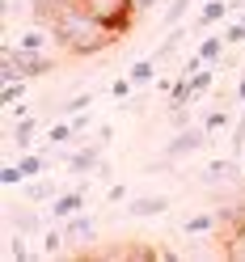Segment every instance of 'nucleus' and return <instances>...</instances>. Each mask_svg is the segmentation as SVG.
Instances as JSON below:
<instances>
[{
    "mask_svg": "<svg viewBox=\"0 0 245 262\" xmlns=\"http://www.w3.org/2000/svg\"><path fill=\"white\" fill-rule=\"evenodd\" d=\"M47 30H51V42L63 47L68 55H97V51H106V47L119 42V34H114L106 21H97L93 13L80 5V0L63 5Z\"/></svg>",
    "mask_w": 245,
    "mask_h": 262,
    "instance_id": "obj_1",
    "label": "nucleus"
},
{
    "mask_svg": "<svg viewBox=\"0 0 245 262\" xmlns=\"http://www.w3.org/2000/svg\"><path fill=\"white\" fill-rule=\"evenodd\" d=\"M80 5H85L97 21H106L119 38L127 34V26L136 21V0H80Z\"/></svg>",
    "mask_w": 245,
    "mask_h": 262,
    "instance_id": "obj_2",
    "label": "nucleus"
},
{
    "mask_svg": "<svg viewBox=\"0 0 245 262\" xmlns=\"http://www.w3.org/2000/svg\"><path fill=\"white\" fill-rule=\"evenodd\" d=\"M203 144H207V131L186 123V127H177V136L165 144V161H182V157H190V152H199Z\"/></svg>",
    "mask_w": 245,
    "mask_h": 262,
    "instance_id": "obj_3",
    "label": "nucleus"
},
{
    "mask_svg": "<svg viewBox=\"0 0 245 262\" xmlns=\"http://www.w3.org/2000/svg\"><path fill=\"white\" fill-rule=\"evenodd\" d=\"M85 186H76V190H68V194H55L51 199V216L55 220H68V216H76V211H85Z\"/></svg>",
    "mask_w": 245,
    "mask_h": 262,
    "instance_id": "obj_4",
    "label": "nucleus"
},
{
    "mask_svg": "<svg viewBox=\"0 0 245 262\" xmlns=\"http://www.w3.org/2000/svg\"><path fill=\"white\" fill-rule=\"evenodd\" d=\"M102 169V144H89V148H80L76 157H68V173L85 178V173H97Z\"/></svg>",
    "mask_w": 245,
    "mask_h": 262,
    "instance_id": "obj_5",
    "label": "nucleus"
},
{
    "mask_svg": "<svg viewBox=\"0 0 245 262\" xmlns=\"http://www.w3.org/2000/svg\"><path fill=\"white\" fill-rule=\"evenodd\" d=\"M165 211H169L165 194H140V199H131V216L136 220H152V216H165Z\"/></svg>",
    "mask_w": 245,
    "mask_h": 262,
    "instance_id": "obj_6",
    "label": "nucleus"
},
{
    "mask_svg": "<svg viewBox=\"0 0 245 262\" xmlns=\"http://www.w3.org/2000/svg\"><path fill=\"white\" fill-rule=\"evenodd\" d=\"M228 13H233L228 0H203V9L194 13V26H199V30H211V26H220Z\"/></svg>",
    "mask_w": 245,
    "mask_h": 262,
    "instance_id": "obj_7",
    "label": "nucleus"
},
{
    "mask_svg": "<svg viewBox=\"0 0 245 262\" xmlns=\"http://www.w3.org/2000/svg\"><path fill=\"white\" fill-rule=\"evenodd\" d=\"M55 194H59V190H55L51 178H42V173H38V178H26V199H30V203H51Z\"/></svg>",
    "mask_w": 245,
    "mask_h": 262,
    "instance_id": "obj_8",
    "label": "nucleus"
},
{
    "mask_svg": "<svg viewBox=\"0 0 245 262\" xmlns=\"http://www.w3.org/2000/svg\"><path fill=\"white\" fill-rule=\"evenodd\" d=\"M59 224H63V237H68V241H89L93 237V220L85 216V211H76V216L59 220Z\"/></svg>",
    "mask_w": 245,
    "mask_h": 262,
    "instance_id": "obj_9",
    "label": "nucleus"
},
{
    "mask_svg": "<svg viewBox=\"0 0 245 262\" xmlns=\"http://www.w3.org/2000/svg\"><path fill=\"white\" fill-rule=\"evenodd\" d=\"M38 119L34 114H21L17 119V127H13V144H17V148H30V144H34V136H38Z\"/></svg>",
    "mask_w": 245,
    "mask_h": 262,
    "instance_id": "obj_10",
    "label": "nucleus"
},
{
    "mask_svg": "<svg viewBox=\"0 0 245 262\" xmlns=\"http://www.w3.org/2000/svg\"><path fill=\"white\" fill-rule=\"evenodd\" d=\"M224 34H207L203 42H199V51H194V55H199L203 63H211V68H216V63H220V55H224Z\"/></svg>",
    "mask_w": 245,
    "mask_h": 262,
    "instance_id": "obj_11",
    "label": "nucleus"
},
{
    "mask_svg": "<svg viewBox=\"0 0 245 262\" xmlns=\"http://www.w3.org/2000/svg\"><path fill=\"white\" fill-rule=\"evenodd\" d=\"M228 178H237V157L211 161V165L203 169V182H228Z\"/></svg>",
    "mask_w": 245,
    "mask_h": 262,
    "instance_id": "obj_12",
    "label": "nucleus"
},
{
    "mask_svg": "<svg viewBox=\"0 0 245 262\" xmlns=\"http://www.w3.org/2000/svg\"><path fill=\"white\" fill-rule=\"evenodd\" d=\"M216 224H220V220L211 216V211H199V216H186V220H182V233H186V237H203V233H211Z\"/></svg>",
    "mask_w": 245,
    "mask_h": 262,
    "instance_id": "obj_13",
    "label": "nucleus"
},
{
    "mask_svg": "<svg viewBox=\"0 0 245 262\" xmlns=\"http://www.w3.org/2000/svg\"><path fill=\"white\" fill-rule=\"evenodd\" d=\"M47 38H51V30H47V26H30L17 47H26V51H47Z\"/></svg>",
    "mask_w": 245,
    "mask_h": 262,
    "instance_id": "obj_14",
    "label": "nucleus"
},
{
    "mask_svg": "<svg viewBox=\"0 0 245 262\" xmlns=\"http://www.w3.org/2000/svg\"><path fill=\"white\" fill-rule=\"evenodd\" d=\"M182 38H186V30H182V26H173V30H169V38H165V42H161L157 51H152V59H157V63H161V59H169V55L177 51V47H182Z\"/></svg>",
    "mask_w": 245,
    "mask_h": 262,
    "instance_id": "obj_15",
    "label": "nucleus"
},
{
    "mask_svg": "<svg viewBox=\"0 0 245 262\" xmlns=\"http://www.w3.org/2000/svg\"><path fill=\"white\" fill-rule=\"evenodd\" d=\"M131 80H136V85H152V80H157V59L148 55V59H136L131 63Z\"/></svg>",
    "mask_w": 245,
    "mask_h": 262,
    "instance_id": "obj_16",
    "label": "nucleus"
},
{
    "mask_svg": "<svg viewBox=\"0 0 245 262\" xmlns=\"http://www.w3.org/2000/svg\"><path fill=\"white\" fill-rule=\"evenodd\" d=\"M26 93H30V80H5V89H0V102H5V106H17Z\"/></svg>",
    "mask_w": 245,
    "mask_h": 262,
    "instance_id": "obj_17",
    "label": "nucleus"
},
{
    "mask_svg": "<svg viewBox=\"0 0 245 262\" xmlns=\"http://www.w3.org/2000/svg\"><path fill=\"white\" fill-rule=\"evenodd\" d=\"M63 241H68V237H63V224L59 228H47V233H42V258H55L63 250Z\"/></svg>",
    "mask_w": 245,
    "mask_h": 262,
    "instance_id": "obj_18",
    "label": "nucleus"
},
{
    "mask_svg": "<svg viewBox=\"0 0 245 262\" xmlns=\"http://www.w3.org/2000/svg\"><path fill=\"white\" fill-rule=\"evenodd\" d=\"M224 127H233V114H228V110H211L207 119H203V131H207V136H220Z\"/></svg>",
    "mask_w": 245,
    "mask_h": 262,
    "instance_id": "obj_19",
    "label": "nucleus"
},
{
    "mask_svg": "<svg viewBox=\"0 0 245 262\" xmlns=\"http://www.w3.org/2000/svg\"><path fill=\"white\" fill-rule=\"evenodd\" d=\"M9 258H13V262H42L38 254H30V250H26L21 233H13V237H9Z\"/></svg>",
    "mask_w": 245,
    "mask_h": 262,
    "instance_id": "obj_20",
    "label": "nucleus"
},
{
    "mask_svg": "<svg viewBox=\"0 0 245 262\" xmlns=\"http://www.w3.org/2000/svg\"><path fill=\"white\" fill-rule=\"evenodd\" d=\"M72 136H76L72 119H63V123H55V127H47V144H68Z\"/></svg>",
    "mask_w": 245,
    "mask_h": 262,
    "instance_id": "obj_21",
    "label": "nucleus"
},
{
    "mask_svg": "<svg viewBox=\"0 0 245 262\" xmlns=\"http://www.w3.org/2000/svg\"><path fill=\"white\" fill-rule=\"evenodd\" d=\"M194 5V0H169V9H165V26L173 30V26H182V17H186V9Z\"/></svg>",
    "mask_w": 245,
    "mask_h": 262,
    "instance_id": "obj_22",
    "label": "nucleus"
},
{
    "mask_svg": "<svg viewBox=\"0 0 245 262\" xmlns=\"http://www.w3.org/2000/svg\"><path fill=\"white\" fill-rule=\"evenodd\" d=\"M17 165H21V173H26V178H38V173L47 169V157H38V152H26V157L17 161Z\"/></svg>",
    "mask_w": 245,
    "mask_h": 262,
    "instance_id": "obj_23",
    "label": "nucleus"
},
{
    "mask_svg": "<svg viewBox=\"0 0 245 262\" xmlns=\"http://www.w3.org/2000/svg\"><path fill=\"white\" fill-rule=\"evenodd\" d=\"M131 89H136V80H131V76H119V80L110 85V97H119V102H127V97H131Z\"/></svg>",
    "mask_w": 245,
    "mask_h": 262,
    "instance_id": "obj_24",
    "label": "nucleus"
},
{
    "mask_svg": "<svg viewBox=\"0 0 245 262\" xmlns=\"http://www.w3.org/2000/svg\"><path fill=\"white\" fill-rule=\"evenodd\" d=\"M89 102H93V93H76L68 106H63V119H72V114H80V110H89Z\"/></svg>",
    "mask_w": 245,
    "mask_h": 262,
    "instance_id": "obj_25",
    "label": "nucleus"
},
{
    "mask_svg": "<svg viewBox=\"0 0 245 262\" xmlns=\"http://www.w3.org/2000/svg\"><path fill=\"white\" fill-rule=\"evenodd\" d=\"M38 228H42V220L34 216V211H21V216H17V233L26 237V233H38Z\"/></svg>",
    "mask_w": 245,
    "mask_h": 262,
    "instance_id": "obj_26",
    "label": "nucleus"
},
{
    "mask_svg": "<svg viewBox=\"0 0 245 262\" xmlns=\"http://www.w3.org/2000/svg\"><path fill=\"white\" fill-rule=\"evenodd\" d=\"M241 152H245V110H241V119L233 127V157H241Z\"/></svg>",
    "mask_w": 245,
    "mask_h": 262,
    "instance_id": "obj_27",
    "label": "nucleus"
},
{
    "mask_svg": "<svg viewBox=\"0 0 245 262\" xmlns=\"http://www.w3.org/2000/svg\"><path fill=\"white\" fill-rule=\"evenodd\" d=\"M0 182H5V186H17V182H26L21 165H5V169H0Z\"/></svg>",
    "mask_w": 245,
    "mask_h": 262,
    "instance_id": "obj_28",
    "label": "nucleus"
},
{
    "mask_svg": "<svg viewBox=\"0 0 245 262\" xmlns=\"http://www.w3.org/2000/svg\"><path fill=\"white\" fill-rule=\"evenodd\" d=\"M106 199H110V203H123V199H127V186H123V182H114V186L106 190Z\"/></svg>",
    "mask_w": 245,
    "mask_h": 262,
    "instance_id": "obj_29",
    "label": "nucleus"
},
{
    "mask_svg": "<svg viewBox=\"0 0 245 262\" xmlns=\"http://www.w3.org/2000/svg\"><path fill=\"white\" fill-rule=\"evenodd\" d=\"M72 127H76V131H85V127H89V114H85V110L72 114Z\"/></svg>",
    "mask_w": 245,
    "mask_h": 262,
    "instance_id": "obj_30",
    "label": "nucleus"
},
{
    "mask_svg": "<svg viewBox=\"0 0 245 262\" xmlns=\"http://www.w3.org/2000/svg\"><path fill=\"white\" fill-rule=\"evenodd\" d=\"M110 140H114V127H102V131H97V144H102V148H106Z\"/></svg>",
    "mask_w": 245,
    "mask_h": 262,
    "instance_id": "obj_31",
    "label": "nucleus"
},
{
    "mask_svg": "<svg viewBox=\"0 0 245 262\" xmlns=\"http://www.w3.org/2000/svg\"><path fill=\"white\" fill-rule=\"evenodd\" d=\"M152 5H157V0H136V13H148Z\"/></svg>",
    "mask_w": 245,
    "mask_h": 262,
    "instance_id": "obj_32",
    "label": "nucleus"
},
{
    "mask_svg": "<svg viewBox=\"0 0 245 262\" xmlns=\"http://www.w3.org/2000/svg\"><path fill=\"white\" fill-rule=\"evenodd\" d=\"M237 102H241V106H245V76H241V80H237Z\"/></svg>",
    "mask_w": 245,
    "mask_h": 262,
    "instance_id": "obj_33",
    "label": "nucleus"
}]
</instances>
